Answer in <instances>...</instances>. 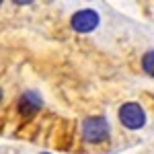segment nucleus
Returning <instances> with one entry per match:
<instances>
[{"label": "nucleus", "mask_w": 154, "mask_h": 154, "mask_svg": "<svg viewBox=\"0 0 154 154\" xmlns=\"http://www.w3.org/2000/svg\"><path fill=\"white\" fill-rule=\"evenodd\" d=\"M142 66H144V70L148 72L150 76H154V49H152V51H148V54L144 56Z\"/></svg>", "instance_id": "5"}, {"label": "nucleus", "mask_w": 154, "mask_h": 154, "mask_svg": "<svg viewBox=\"0 0 154 154\" xmlns=\"http://www.w3.org/2000/svg\"><path fill=\"white\" fill-rule=\"evenodd\" d=\"M43 105V101H41V97L33 93V91H29V93H25L21 97V101H19V113L23 115V117H33L37 111L41 109Z\"/></svg>", "instance_id": "4"}, {"label": "nucleus", "mask_w": 154, "mask_h": 154, "mask_svg": "<svg viewBox=\"0 0 154 154\" xmlns=\"http://www.w3.org/2000/svg\"><path fill=\"white\" fill-rule=\"evenodd\" d=\"M119 121L130 130H140L146 123V113L138 103H125L119 109Z\"/></svg>", "instance_id": "2"}, {"label": "nucleus", "mask_w": 154, "mask_h": 154, "mask_svg": "<svg viewBox=\"0 0 154 154\" xmlns=\"http://www.w3.org/2000/svg\"><path fill=\"white\" fill-rule=\"evenodd\" d=\"M82 136L86 142L99 144L109 138V123L105 117H88L82 123Z\"/></svg>", "instance_id": "1"}, {"label": "nucleus", "mask_w": 154, "mask_h": 154, "mask_svg": "<svg viewBox=\"0 0 154 154\" xmlns=\"http://www.w3.org/2000/svg\"><path fill=\"white\" fill-rule=\"evenodd\" d=\"M97 25H99V14L95 11H78L72 17V27L78 33H88L97 29Z\"/></svg>", "instance_id": "3"}, {"label": "nucleus", "mask_w": 154, "mask_h": 154, "mask_svg": "<svg viewBox=\"0 0 154 154\" xmlns=\"http://www.w3.org/2000/svg\"><path fill=\"white\" fill-rule=\"evenodd\" d=\"M45 154H48V152H45Z\"/></svg>", "instance_id": "7"}, {"label": "nucleus", "mask_w": 154, "mask_h": 154, "mask_svg": "<svg viewBox=\"0 0 154 154\" xmlns=\"http://www.w3.org/2000/svg\"><path fill=\"white\" fill-rule=\"evenodd\" d=\"M0 99H2V91H0Z\"/></svg>", "instance_id": "6"}]
</instances>
